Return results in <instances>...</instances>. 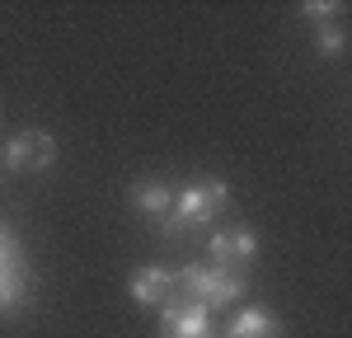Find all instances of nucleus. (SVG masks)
Segmentation results:
<instances>
[{"label": "nucleus", "mask_w": 352, "mask_h": 338, "mask_svg": "<svg viewBox=\"0 0 352 338\" xmlns=\"http://www.w3.org/2000/svg\"><path fill=\"white\" fill-rule=\"evenodd\" d=\"M24 301V273H19V249L0 254V310Z\"/></svg>", "instance_id": "nucleus-8"}, {"label": "nucleus", "mask_w": 352, "mask_h": 338, "mask_svg": "<svg viewBox=\"0 0 352 338\" xmlns=\"http://www.w3.org/2000/svg\"><path fill=\"white\" fill-rule=\"evenodd\" d=\"M132 207L141 212V216H151V221H164L169 207H174V193H169L164 183H136L132 188Z\"/></svg>", "instance_id": "nucleus-7"}, {"label": "nucleus", "mask_w": 352, "mask_h": 338, "mask_svg": "<svg viewBox=\"0 0 352 338\" xmlns=\"http://www.w3.org/2000/svg\"><path fill=\"white\" fill-rule=\"evenodd\" d=\"M320 52H324V56H338V52H343V33H338L333 24L320 28Z\"/></svg>", "instance_id": "nucleus-10"}, {"label": "nucleus", "mask_w": 352, "mask_h": 338, "mask_svg": "<svg viewBox=\"0 0 352 338\" xmlns=\"http://www.w3.org/2000/svg\"><path fill=\"white\" fill-rule=\"evenodd\" d=\"M174 286L184 291V301H197L207 310H221L230 301H240L244 278L240 273H226V268H202V263H188L184 273H174Z\"/></svg>", "instance_id": "nucleus-2"}, {"label": "nucleus", "mask_w": 352, "mask_h": 338, "mask_svg": "<svg viewBox=\"0 0 352 338\" xmlns=\"http://www.w3.org/2000/svg\"><path fill=\"white\" fill-rule=\"evenodd\" d=\"M5 249H14V240H10V230L0 225V254H5Z\"/></svg>", "instance_id": "nucleus-12"}, {"label": "nucleus", "mask_w": 352, "mask_h": 338, "mask_svg": "<svg viewBox=\"0 0 352 338\" xmlns=\"http://www.w3.org/2000/svg\"><path fill=\"white\" fill-rule=\"evenodd\" d=\"M338 10H343V5H324V0H320V5H315V0L305 5V14H310V19H320V24H329V14H338Z\"/></svg>", "instance_id": "nucleus-11"}, {"label": "nucleus", "mask_w": 352, "mask_h": 338, "mask_svg": "<svg viewBox=\"0 0 352 338\" xmlns=\"http://www.w3.org/2000/svg\"><path fill=\"white\" fill-rule=\"evenodd\" d=\"M164 338H212V310L197 301H169L160 306Z\"/></svg>", "instance_id": "nucleus-4"}, {"label": "nucleus", "mask_w": 352, "mask_h": 338, "mask_svg": "<svg viewBox=\"0 0 352 338\" xmlns=\"http://www.w3.org/2000/svg\"><path fill=\"white\" fill-rule=\"evenodd\" d=\"M5 160H10V169H47L56 160V141L47 137V132H19V137L10 141V150H5Z\"/></svg>", "instance_id": "nucleus-5"}, {"label": "nucleus", "mask_w": 352, "mask_h": 338, "mask_svg": "<svg viewBox=\"0 0 352 338\" xmlns=\"http://www.w3.org/2000/svg\"><path fill=\"white\" fill-rule=\"evenodd\" d=\"M212 268H226V273H240L244 278V268L254 263V254H258V235L254 230H221V235H212Z\"/></svg>", "instance_id": "nucleus-3"}, {"label": "nucleus", "mask_w": 352, "mask_h": 338, "mask_svg": "<svg viewBox=\"0 0 352 338\" xmlns=\"http://www.w3.org/2000/svg\"><path fill=\"white\" fill-rule=\"evenodd\" d=\"M230 338H277V319L268 310H240L230 319Z\"/></svg>", "instance_id": "nucleus-9"}, {"label": "nucleus", "mask_w": 352, "mask_h": 338, "mask_svg": "<svg viewBox=\"0 0 352 338\" xmlns=\"http://www.w3.org/2000/svg\"><path fill=\"white\" fill-rule=\"evenodd\" d=\"M230 202V188H226V179H202V183H188L184 193H174V207H169V216L160 221L164 235H192V230H202V225H212L221 216V207Z\"/></svg>", "instance_id": "nucleus-1"}, {"label": "nucleus", "mask_w": 352, "mask_h": 338, "mask_svg": "<svg viewBox=\"0 0 352 338\" xmlns=\"http://www.w3.org/2000/svg\"><path fill=\"white\" fill-rule=\"evenodd\" d=\"M174 273L169 268H136V278H132V296L141 301V306H169L174 301Z\"/></svg>", "instance_id": "nucleus-6"}]
</instances>
